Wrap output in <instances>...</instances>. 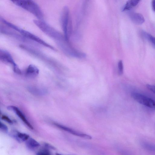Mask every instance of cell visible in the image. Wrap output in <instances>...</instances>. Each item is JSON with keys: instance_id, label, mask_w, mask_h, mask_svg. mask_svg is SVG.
I'll return each instance as SVG.
<instances>
[{"instance_id": "6da1fadb", "label": "cell", "mask_w": 155, "mask_h": 155, "mask_svg": "<svg viewBox=\"0 0 155 155\" xmlns=\"http://www.w3.org/2000/svg\"><path fill=\"white\" fill-rule=\"evenodd\" d=\"M34 22L44 33L56 41L58 46L67 40L64 36L43 20H34Z\"/></svg>"}, {"instance_id": "7a4b0ae2", "label": "cell", "mask_w": 155, "mask_h": 155, "mask_svg": "<svg viewBox=\"0 0 155 155\" xmlns=\"http://www.w3.org/2000/svg\"><path fill=\"white\" fill-rule=\"evenodd\" d=\"M18 7L32 14L37 19L42 20L43 13L38 6L33 0H10Z\"/></svg>"}, {"instance_id": "3957f363", "label": "cell", "mask_w": 155, "mask_h": 155, "mask_svg": "<svg viewBox=\"0 0 155 155\" xmlns=\"http://www.w3.org/2000/svg\"><path fill=\"white\" fill-rule=\"evenodd\" d=\"M1 23L6 25L10 28L17 31L18 33L22 35L24 38L38 43V44L49 48L53 50H55L54 47L47 43L46 42L40 38L39 37L30 32H29L19 28L17 26L9 22L1 17Z\"/></svg>"}, {"instance_id": "277c9868", "label": "cell", "mask_w": 155, "mask_h": 155, "mask_svg": "<svg viewBox=\"0 0 155 155\" xmlns=\"http://www.w3.org/2000/svg\"><path fill=\"white\" fill-rule=\"evenodd\" d=\"M61 23L66 39L68 41L72 33V23L68 7H64L61 15Z\"/></svg>"}, {"instance_id": "5b68a950", "label": "cell", "mask_w": 155, "mask_h": 155, "mask_svg": "<svg viewBox=\"0 0 155 155\" xmlns=\"http://www.w3.org/2000/svg\"><path fill=\"white\" fill-rule=\"evenodd\" d=\"M132 97L139 103L148 107L155 109V100L147 96L140 93L133 92Z\"/></svg>"}, {"instance_id": "8992f818", "label": "cell", "mask_w": 155, "mask_h": 155, "mask_svg": "<svg viewBox=\"0 0 155 155\" xmlns=\"http://www.w3.org/2000/svg\"><path fill=\"white\" fill-rule=\"evenodd\" d=\"M0 60L5 63L11 65L15 73L20 74L22 73L19 66L15 62L11 55L7 51L3 50H0Z\"/></svg>"}, {"instance_id": "52a82bcc", "label": "cell", "mask_w": 155, "mask_h": 155, "mask_svg": "<svg viewBox=\"0 0 155 155\" xmlns=\"http://www.w3.org/2000/svg\"><path fill=\"white\" fill-rule=\"evenodd\" d=\"M54 124L58 128H60V129L70 133L74 135L83 138L89 139V140H90V139H91L92 138L91 136H90L74 130L70 128L58 123H54Z\"/></svg>"}, {"instance_id": "ba28073f", "label": "cell", "mask_w": 155, "mask_h": 155, "mask_svg": "<svg viewBox=\"0 0 155 155\" xmlns=\"http://www.w3.org/2000/svg\"><path fill=\"white\" fill-rule=\"evenodd\" d=\"M7 109L9 110L13 111L26 125L31 130H33L34 127L33 126L31 125L30 123L26 119L22 112L17 107L13 106H10L8 107Z\"/></svg>"}, {"instance_id": "9c48e42d", "label": "cell", "mask_w": 155, "mask_h": 155, "mask_svg": "<svg viewBox=\"0 0 155 155\" xmlns=\"http://www.w3.org/2000/svg\"><path fill=\"white\" fill-rule=\"evenodd\" d=\"M39 70L38 68L34 65H30L27 68L25 74L26 77L30 78H34L38 76Z\"/></svg>"}, {"instance_id": "30bf717a", "label": "cell", "mask_w": 155, "mask_h": 155, "mask_svg": "<svg viewBox=\"0 0 155 155\" xmlns=\"http://www.w3.org/2000/svg\"><path fill=\"white\" fill-rule=\"evenodd\" d=\"M129 15L132 22L136 24L142 25L145 22V18L141 13L131 12L129 13Z\"/></svg>"}, {"instance_id": "8fae6325", "label": "cell", "mask_w": 155, "mask_h": 155, "mask_svg": "<svg viewBox=\"0 0 155 155\" xmlns=\"http://www.w3.org/2000/svg\"><path fill=\"white\" fill-rule=\"evenodd\" d=\"M28 89L32 94L37 96H44L46 95L48 93L47 90L45 89L35 87H29Z\"/></svg>"}, {"instance_id": "7c38bea8", "label": "cell", "mask_w": 155, "mask_h": 155, "mask_svg": "<svg viewBox=\"0 0 155 155\" xmlns=\"http://www.w3.org/2000/svg\"><path fill=\"white\" fill-rule=\"evenodd\" d=\"M11 136L19 143L26 141L29 138L28 135L16 131H14L12 132Z\"/></svg>"}, {"instance_id": "4fadbf2b", "label": "cell", "mask_w": 155, "mask_h": 155, "mask_svg": "<svg viewBox=\"0 0 155 155\" xmlns=\"http://www.w3.org/2000/svg\"><path fill=\"white\" fill-rule=\"evenodd\" d=\"M26 141V146L30 150H35L40 146V144L33 138H29Z\"/></svg>"}, {"instance_id": "5bb4252c", "label": "cell", "mask_w": 155, "mask_h": 155, "mask_svg": "<svg viewBox=\"0 0 155 155\" xmlns=\"http://www.w3.org/2000/svg\"><path fill=\"white\" fill-rule=\"evenodd\" d=\"M142 146L147 150L155 152V144L143 142L141 143Z\"/></svg>"}, {"instance_id": "9a60e30c", "label": "cell", "mask_w": 155, "mask_h": 155, "mask_svg": "<svg viewBox=\"0 0 155 155\" xmlns=\"http://www.w3.org/2000/svg\"><path fill=\"white\" fill-rule=\"evenodd\" d=\"M142 33L143 36L151 43L153 46L155 47V38L154 37L145 32L142 31Z\"/></svg>"}, {"instance_id": "2e32d148", "label": "cell", "mask_w": 155, "mask_h": 155, "mask_svg": "<svg viewBox=\"0 0 155 155\" xmlns=\"http://www.w3.org/2000/svg\"><path fill=\"white\" fill-rule=\"evenodd\" d=\"M133 7V6L131 3L130 0H129V1H128L127 2L125 6L122 9V11L124 12L130 10Z\"/></svg>"}, {"instance_id": "e0dca14e", "label": "cell", "mask_w": 155, "mask_h": 155, "mask_svg": "<svg viewBox=\"0 0 155 155\" xmlns=\"http://www.w3.org/2000/svg\"><path fill=\"white\" fill-rule=\"evenodd\" d=\"M36 154L38 155H50L51 154V152L48 150L44 149L39 151Z\"/></svg>"}, {"instance_id": "ac0fdd59", "label": "cell", "mask_w": 155, "mask_h": 155, "mask_svg": "<svg viewBox=\"0 0 155 155\" xmlns=\"http://www.w3.org/2000/svg\"><path fill=\"white\" fill-rule=\"evenodd\" d=\"M119 73L120 75H122L123 72V65L122 60H120L118 64Z\"/></svg>"}, {"instance_id": "d6986e66", "label": "cell", "mask_w": 155, "mask_h": 155, "mask_svg": "<svg viewBox=\"0 0 155 155\" xmlns=\"http://www.w3.org/2000/svg\"><path fill=\"white\" fill-rule=\"evenodd\" d=\"M0 129L2 131L5 132H8V127L1 121L0 122Z\"/></svg>"}, {"instance_id": "ffe728a7", "label": "cell", "mask_w": 155, "mask_h": 155, "mask_svg": "<svg viewBox=\"0 0 155 155\" xmlns=\"http://www.w3.org/2000/svg\"><path fill=\"white\" fill-rule=\"evenodd\" d=\"M1 119L9 124H12L13 123V121L9 117L5 115H3L1 117Z\"/></svg>"}, {"instance_id": "44dd1931", "label": "cell", "mask_w": 155, "mask_h": 155, "mask_svg": "<svg viewBox=\"0 0 155 155\" xmlns=\"http://www.w3.org/2000/svg\"><path fill=\"white\" fill-rule=\"evenodd\" d=\"M130 1L133 7H134L137 6L140 0H130Z\"/></svg>"}, {"instance_id": "7402d4cb", "label": "cell", "mask_w": 155, "mask_h": 155, "mask_svg": "<svg viewBox=\"0 0 155 155\" xmlns=\"http://www.w3.org/2000/svg\"><path fill=\"white\" fill-rule=\"evenodd\" d=\"M44 145L45 146L48 148H49L50 149H52L53 150H56V148L50 145V144L46 143H45L44 144Z\"/></svg>"}, {"instance_id": "603a6c76", "label": "cell", "mask_w": 155, "mask_h": 155, "mask_svg": "<svg viewBox=\"0 0 155 155\" xmlns=\"http://www.w3.org/2000/svg\"><path fill=\"white\" fill-rule=\"evenodd\" d=\"M152 9L155 12V0H152Z\"/></svg>"}]
</instances>
